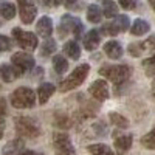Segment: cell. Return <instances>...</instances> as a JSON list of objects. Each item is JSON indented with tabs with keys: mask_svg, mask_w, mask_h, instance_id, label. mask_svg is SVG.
Returning <instances> with one entry per match:
<instances>
[{
	"mask_svg": "<svg viewBox=\"0 0 155 155\" xmlns=\"http://www.w3.org/2000/svg\"><path fill=\"white\" fill-rule=\"evenodd\" d=\"M88 70H90L88 64H82V65L76 67V68L70 73V76L67 78V79H64V81L59 84V92L65 93V92H70V90H73V88H76V87H79V85L85 81V78H87V74H88Z\"/></svg>",
	"mask_w": 155,
	"mask_h": 155,
	"instance_id": "6da1fadb",
	"label": "cell"
},
{
	"mask_svg": "<svg viewBox=\"0 0 155 155\" xmlns=\"http://www.w3.org/2000/svg\"><path fill=\"white\" fill-rule=\"evenodd\" d=\"M99 74L107 78L109 81H112L115 84H121L130 78L132 70L126 64H123V65H104L99 68Z\"/></svg>",
	"mask_w": 155,
	"mask_h": 155,
	"instance_id": "7a4b0ae2",
	"label": "cell"
},
{
	"mask_svg": "<svg viewBox=\"0 0 155 155\" xmlns=\"http://www.w3.org/2000/svg\"><path fill=\"white\" fill-rule=\"evenodd\" d=\"M11 104L16 109H33L36 104V95L28 87H19L11 93Z\"/></svg>",
	"mask_w": 155,
	"mask_h": 155,
	"instance_id": "3957f363",
	"label": "cell"
},
{
	"mask_svg": "<svg viewBox=\"0 0 155 155\" xmlns=\"http://www.w3.org/2000/svg\"><path fill=\"white\" fill-rule=\"evenodd\" d=\"M14 126H16V130L25 138H36L41 134L39 124L33 118H28V116H19V118H16Z\"/></svg>",
	"mask_w": 155,
	"mask_h": 155,
	"instance_id": "277c9868",
	"label": "cell"
},
{
	"mask_svg": "<svg viewBox=\"0 0 155 155\" xmlns=\"http://www.w3.org/2000/svg\"><path fill=\"white\" fill-rule=\"evenodd\" d=\"M61 36H64L65 33H73L76 37H79L82 34L84 30V25L79 19H76L73 16H64L62 22H61Z\"/></svg>",
	"mask_w": 155,
	"mask_h": 155,
	"instance_id": "5b68a950",
	"label": "cell"
},
{
	"mask_svg": "<svg viewBox=\"0 0 155 155\" xmlns=\"http://www.w3.org/2000/svg\"><path fill=\"white\" fill-rule=\"evenodd\" d=\"M53 144L61 155H74V147H73L70 137L67 134H62V132L54 134L53 135Z\"/></svg>",
	"mask_w": 155,
	"mask_h": 155,
	"instance_id": "8992f818",
	"label": "cell"
},
{
	"mask_svg": "<svg viewBox=\"0 0 155 155\" xmlns=\"http://www.w3.org/2000/svg\"><path fill=\"white\" fill-rule=\"evenodd\" d=\"M12 36L16 37L17 44L23 48V50H34L37 47V37L33 33L28 31H22L20 28H14L12 30Z\"/></svg>",
	"mask_w": 155,
	"mask_h": 155,
	"instance_id": "52a82bcc",
	"label": "cell"
},
{
	"mask_svg": "<svg viewBox=\"0 0 155 155\" xmlns=\"http://www.w3.org/2000/svg\"><path fill=\"white\" fill-rule=\"evenodd\" d=\"M11 62L12 65L17 67L22 73L28 71V70H33L34 68V58L30 54V53H14L11 58Z\"/></svg>",
	"mask_w": 155,
	"mask_h": 155,
	"instance_id": "ba28073f",
	"label": "cell"
},
{
	"mask_svg": "<svg viewBox=\"0 0 155 155\" xmlns=\"http://www.w3.org/2000/svg\"><path fill=\"white\" fill-rule=\"evenodd\" d=\"M17 3L20 6V19L23 23H31L36 19L37 8L33 5L31 0H17Z\"/></svg>",
	"mask_w": 155,
	"mask_h": 155,
	"instance_id": "9c48e42d",
	"label": "cell"
},
{
	"mask_svg": "<svg viewBox=\"0 0 155 155\" xmlns=\"http://www.w3.org/2000/svg\"><path fill=\"white\" fill-rule=\"evenodd\" d=\"M88 92H90V95H92L95 99H98V101H104V99L109 98V87H107V82L102 81V79L95 81L92 85L88 87Z\"/></svg>",
	"mask_w": 155,
	"mask_h": 155,
	"instance_id": "30bf717a",
	"label": "cell"
},
{
	"mask_svg": "<svg viewBox=\"0 0 155 155\" xmlns=\"http://www.w3.org/2000/svg\"><path fill=\"white\" fill-rule=\"evenodd\" d=\"M20 74H22V71L14 65L3 64V65L0 67V78H2V81H5V82H12L14 79H17Z\"/></svg>",
	"mask_w": 155,
	"mask_h": 155,
	"instance_id": "8fae6325",
	"label": "cell"
},
{
	"mask_svg": "<svg viewBox=\"0 0 155 155\" xmlns=\"http://www.w3.org/2000/svg\"><path fill=\"white\" fill-rule=\"evenodd\" d=\"M132 135H120L116 137L115 141H113V146H115V150L118 153H126L129 149L132 147Z\"/></svg>",
	"mask_w": 155,
	"mask_h": 155,
	"instance_id": "7c38bea8",
	"label": "cell"
},
{
	"mask_svg": "<svg viewBox=\"0 0 155 155\" xmlns=\"http://www.w3.org/2000/svg\"><path fill=\"white\" fill-rule=\"evenodd\" d=\"M56 92V87L51 82H44L37 88V96H39V104H45L50 99V96Z\"/></svg>",
	"mask_w": 155,
	"mask_h": 155,
	"instance_id": "4fadbf2b",
	"label": "cell"
},
{
	"mask_svg": "<svg viewBox=\"0 0 155 155\" xmlns=\"http://www.w3.org/2000/svg\"><path fill=\"white\" fill-rule=\"evenodd\" d=\"M36 28H37V34H39V36H42V37H47V39H48V37L51 36V33H53V22H51L50 17L44 16L41 20L37 22Z\"/></svg>",
	"mask_w": 155,
	"mask_h": 155,
	"instance_id": "5bb4252c",
	"label": "cell"
},
{
	"mask_svg": "<svg viewBox=\"0 0 155 155\" xmlns=\"http://www.w3.org/2000/svg\"><path fill=\"white\" fill-rule=\"evenodd\" d=\"M104 53L110 59H120L123 56V47L116 42V41H109L104 45Z\"/></svg>",
	"mask_w": 155,
	"mask_h": 155,
	"instance_id": "9a60e30c",
	"label": "cell"
},
{
	"mask_svg": "<svg viewBox=\"0 0 155 155\" xmlns=\"http://www.w3.org/2000/svg\"><path fill=\"white\" fill-rule=\"evenodd\" d=\"M99 41H101V37H99V33L96 30L88 31L87 36L84 37V47H85V50H88V51L96 50V47L99 45Z\"/></svg>",
	"mask_w": 155,
	"mask_h": 155,
	"instance_id": "2e32d148",
	"label": "cell"
},
{
	"mask_svg": "<svg viewBox=\"0 0 155 155\" xmlns=\"http://www.w3.org/2000/svg\"><path fill=\"white\" fill-rule=\"evenodd\" d=\"M23 146H25L23 140L16 138V140H11L8 144H5L3 149H2V152H3V155H12V153H16V152H20L23 149Z\"/></svg>",
	"mask_w": 155,
	"mask_h": 155,
	"instance_id": "e0dca14e",
	"label": "cell"
},
{
	"mask_svg": "<svg viewBox=\"0 0 155 155\" xmlns=\"http://www.w3.org/2000/svg\"><path fill=\"white\" fill-rule=\"evenodd\" d=\"M64 53H65L70 59L76 61L81 56V48H79V45H78L76 41H68L65 45H64Z\"/></svg>",
	"mask_w": 155,
	"mask_h": 155,
	"instance_id": "ac0fdd59",
	"label": "cell"
},
{
	"mask_svg": "<svg viewBox=\"0 0 155 155\" xmlns=\"http://www.w3.org/2000/svg\"><path fill=\"white\" fill-rule=\"evenodd\" d=\"M149 30H150L149 23H147L146 20H143V19H137V20L132 23V28H130V31H132L134 36H143V34L147 33Z\"/></svg>",
	"mask_w": 155,
	"mask_h": 155,
	"instance_id": "d6986e66",
	"label": "cell"
},
{
	"mask_svg": "<svg viewBox=\"0 0 155 155\" xmlns=\"http://www.w3.org/2000/svg\"><path fill=\"white\" fill-rule=\"evenodd\" d=\"M53 68L58 74H62V73H65L68 70V62L67 59L64 58L62 54H56L53 58Z\"/></svg>",
	"mask_w": 155,
	"mask_h": 155,
	"instance_id": "ffe728a7",
	"label": "cell"
},
{
	"mask_svg": "<svg viewBox=\"0 0 155 155\" xmlns=\"http://www.w3.org/2000/svg\"><path fill=\"white\" fill-rule=\"evenodd\" d=\"M87 19L92 23H99L102 19V11L98 5H90L87 9Z\"/></svg>",
	"mask_w": 155,
	"mask_h": 155,
	"instance_id": "44dd1931",
	"label": "cell"
},
{
	"mask_svg": "<svg viewBox=\"0 0 155 155\" xmlns=\"http://www.w3.org/2000/svg\"><path fill=\"white\" fill-rule=\"evenodd\" d=\"M87 150L92 155H115L107 144H90L87 146Z\"/></svg>",
	"mask_w": 155,
	"mask_h": 155,
	"instance_id": "7402d4cb",
	"label": "cell"
},
{
	"mask_svg": "<svg viewBox=\"0 0 155 155\" xmlns=\"http://www.w3.org/2000/svg\"><path fill=\"white\" fill-rule=\"evenodd\" d=\"M0 16L6 20H11L12 17L16 16V6L9 3V2H3L0 3Z\"/></svg>",
	"mask_w": 155,
	"mask_h": 155,
	"instance_id": "603a6c76",
	"label": "cell"
},
{
	"mask_svg": "<svg viewBox=\"0 0 155 155\" xmlns=\"http://www.w3.org/2000/svg\"><path fill=\"white\" fill-rule=\"evenodd\" d=\"M112 25H113V28H115L116 33H123V31L129 30L130 22H129V17L127 16H118V17H116V20Z\"/></svg>",
	"mask_w": 155,
	"mask_h": 155,
	"instance_id": "cb8c5ba5",
	"label": "cell"
},
{
	"mask_svg": "<svg viewBox=\"0 0 155 155\" xmlns=\"http://www.w3.org/2000/svg\"><path fill=\"white\" fill-rule=\"evenodd\" d=\"M102 8H104V16L107 19L110 17H115L116 14H118V6H116V3H113L112 0H104V3H102Z\"/></svg>",
	"mask_w": 155,
	"mask_h": 155,
	"instance_id": "d4e9b609",
	"label": "cell"
},
{
	"mask_svg": "<svg viewBox=\"0 0 155 155\" xmlns=\"http://www.w3.org/2000/svg\"><path fill=\"white\" fill-rule=\"evenodd\" d=\"M109 116H110V121H112L116 127H120V129H126V127H129V121L124 118L123 115L116 113V112H110Z\"/></svg>",
	"mask_w": 155,
	"mask_h": 155,
	"instance_id": "484cf974",
	"label": "cell"
},
{
	"mask_svg": "<svg viewBox=\"0 0 155 155\" xmlns=\"http://www.w3.org/2000/svg\"><path fill=\"white\" fill-rule=\"evenodd\" d=\"M54 51H56V42L53 41V39H47L41 47V54L42 56H50L51 53H54Z\"/></svg>",
	"mask_w": 155,
	"mask_h": 155,
	"instance_id": "4316f807",
	"label": "cell"
},
{
	"mask_svg": "<svg viewBox=\"0 0 155 155\" xmlns=\"http://www.w3.org/2000/svg\"><path fill=\"white\" fill-rule=\"evenodd\" d=\"M141 144H143L146 149H155V127L149 134H146L143 138H141Z\"/></svg>",
	"mask_w": 155,
	"mask_h": 155,
	"instance_id": "83f0119b",
	"label": "cell"
},
{
	"mask_svg": "<svg viewBox=\"0 0 155 155\" xmlns=\"http://www.w3.org/2000/svg\"><path fill=\"white\" fill-rule=\"evenodd\" d=\"M143 68H144L147 76H155V56L143 61Z\"/></svg>",
	"mask_w": 155,
	"mask_h": 155,
	"instance_id": "f1b7e54d",
	"label": "cell"
},
{
	"mask_svg": "<svg viewBox=\"0 0 155 155\" xmlns=\"http://www.w3.org/2000/svg\"><path fill=\"white\" fill-rule=\"evenodd\" d=\"M141 47H143L144 50H149V51H152V53H155V34L147 37V41L144 44H141Z\"/></svg>",
	"mask_w": 155,
	"mask_h": 155,
	"instance_id": "f546056e",
	"label": "cell"
},
{
	"mask_svg": "<svg viewBox=\"0 0 155 155\" xmlns=\"http://www.w3.org/2000/svg\"><path fill=\"white\" fill-rule=\"evenodd\" d=\"M11 48V41H9V37L3 36V34H0V51H8Z\"/></svg>",
	"mask_w": 155,
	"mask_h": 155,
	"instance_id": "4dcf8cb0",
	"label": "cell"
},
{
	"mask_svg": "<svg viewBox=\"0 0 155 155\" xmlns=\"http://www.w3.org/2000/svg\"><path fill=\"white\" fill-rule=\"evenodd\" d=\"M118 2L124 9H134L137 6V0H118Z\"/></svg>",
	"mask_w": 155,
	"mask_h": 155,
	"instance_id": "1f68e13d",
	"label": "cell"
},
{
	"mask_svg": "<svg viewBox=\"0 0 155 155\" xmlns=\"http://www.w3.org/2000/svg\"><path fill=\"white\" fill-rule=\"evenodd\" d=\"M140 48H143V47H141V44H140V45H138V44L129 45V51H130V54H134V56H140V53H141Z\"/></svg>",
	"mask_w": 155,
	"mask_h": 155,
	"instance_id": "d6a6232c",
	"label": "cell"
},
{
	"mask_svg": "<svg viewBox=\"0 0 155 155\" xmlns=\"http://www.w3.org/2000/svg\"><path fill=\"white\" fill-rule=\"evenodd\" d=\"M6 115V99L0 98V118H3Z\"/></svg>",
	"mask_w": 155,
	"mask_h": 155,
	"instance_id": "836d02e7",
	"label": "cell"
},
{
	"mask_svg": "<svg viewBox=\"0 0 155 155\" xmlns=\"http://www.w3.org/2000/svg\"><path fill=\"white\" fill-rule=\"evenodd\" d=\"M3 132H5V121L0 118V138L3 137Z\"/></svg>",
	"mask_w": 155,
	"mask_h": 155,
	"instance_id": "e575fe53",
	"label": "cell"
},
{
	"mask_svg": "<svg viewBox=\"0 0 155 155\" xmlns=\"http://www.w3.org/2000/svg\"><path fill=\"white\" fill-rule=\"evenodd\" d=\"M17 155H41V153H37V152H33V150H25V152H20Z\"/></svg>",
	"mask_w": 155,
	"mask_h": 155,
	"instance_id": "d590c367",
	"label": "cell"
},
{
	"mask_svg": "<svg viewBox=\"0 0 155 155\" xmlns=\"http://www.w3.org/2000/svg\"><path fill=\"white\" fill-rule=\"evenodd\" d=\"M149 3H150V6H152L153 11H155V0H149Z\"/></svg>",
	"mask_w": 155,
	"mask_h": 155,
	"instance_id": "8d00e7d4",
	"label": "cell"
},
{
	"mask_svg": "<svg viewBox=\"0 0 155 155\" xmlns=\"http://www.w3.org/2000/svg\"><path fill=\"white\" fill-rule=\"evenodd\" d=\"M62 0H53V5H61Z\"/></svg>",
	"mask_w": 155,
	"mask_h": 155,
	"instance_id": "74e56055",
	"label": "cell"
}]
</instances>
